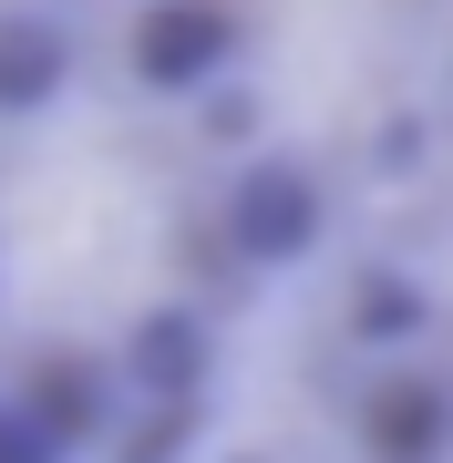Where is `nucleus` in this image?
<instances>
[{
  "mask_svg": "<svg viewBox=\"0 0 453 463\" xmlns=\"http://www.w3.org/2000/svg\"><path fill=\"white\" fill-rule=\"evenodd\" d=\"M361 453L371 463H453V381L433 371H392L361 402Z\"/></svg>",
  "mask_w": 453,
  "mask_h": 463,
  "instance_id": "f257e3e1",
  "label": "nucleus"
}]
</instances>
